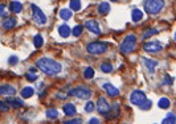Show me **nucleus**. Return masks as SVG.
Masks as SVG:
<instances>
[{
    "mask_svg": "<svg viewBox=\"0 0 176 124\" xmlns=\"http://www.w3.org/2000/svg\"><path fill=\"white\" fill-rule=\"evenodd\" d=\"M82 25H76L74 28H73V31H71V35L73 36H76V37H78V36H81V33H82Z\"/></svg>",
    "mask_w": 176,
    "mask_h": 124,
    "instance_id": "31",
    "label": "nucleus"
},
{
    "mask_svg": "<svg viewBox=\"0 0 176 124\" xmlns=\"http://www.w3.org/2000/svg\"><path fill=\"white\" fill-rule=\"evenodd\" d=\"M21 9H23V4L17 2V0H13V2L9 4V11L12 13H20Z\"/></svg>",
    "mask_w": 176,
    "mask_h": 124,
    "instance_id": "15",
    "label": "nucleus"
},
{
    "mask_svg": "<svg viewBox=\"0 0 176 124\" xmlns=\"http://www.w3.org/2000/svg\"><path fill=\"white\" fill-rule=\"evenodd\" d=\"M101 70H102V73H111L113 71V65L109 64V62H105V64L101 65Z\"/></svg>",
    "mask_w": 176,
    "mask_h": 124,
    "instance_id": "29",
    "label": "nucleus"
},
{
    "mask_svg": "<svg viewBox=\"0 0 176 124\" xmlns=\"http://www.w3.org/2000/svg\"><path fill=\"white\" fill-rule=\"evenodd\" d=\"M5 103H7V104H11L12 107H15V108H19V107H23V106H24V102H23V100H21V99H17V98H13V97L7 98Z\"/></svg>",
    "mask_w": 176,
    "mask_h": 124,
    "instance_id": "13",
    "label": "nucleus"
},
{
    "mask_svg": "<svg viewBox=\"0 0 176 124\" xmlns=\"http://www.w3.org/2000/svg\"><path fill=\"white\" fill-rule=\"evenodd\" d=\"M46 116L49 119H56L58 116V111L56 108H49V110H46Z\"/></svg>",
    "mask_w": 176,
    "mask_h": 124,
    "instance_id": "28",
    "label": "nucleus"
},
{
    "mask_svg": "<svg viewBox=\"0 0 176 124\" xmlns=\"http://www.w3.org/2000/svg\"><path fill=\"white\" fill-rule=\"evenodd\" d=\"M69 7H70V11H80L81 9V0H70Z\"/></svg>",
    "mask_w": 176,
    "mask_h": 124,
    "instance_id": "24",
    "label": "nucleus"
},
{
    "mask_svg": "<svg viewBox=\"0 0 176 124\" xmlns=\"http://www.w3.org/2000/svg\"><path fill=\"white\" fill-rule=\"evenodd\" d=\"M151 106H152V102H151V100H148V99H146L144 102H142V103L139 104V107H140L142 110H150Z\"/></svg>",
    "mask_w": 176,
    "mask_h": 124,
    "instance_id": "32",
    "label": "nucleus"
},
{
    "mask_svg": "<svg viewBox=\"0 0 176 124\" xmlns=\"http://www.w3.org/2000/svg\"><path fill=\"white\" fill-rule=\"evenodd\" d=\"M7 12V5L5 4H0V16H4Z\"/></svg>",
    "mask_w": 176,
    "mask_h": 124,
    "instance_id": "36",
    "label": "nucleus"
},
{
    "mask_svg": "<svg viewBox=\"0 0 176 124\" xmlns=\"http://www.w3.org/2000/svg\"><path fill=\"white\" fill-rule=\"evenodd\" d=\"M69 94L74 95V97L80 98V99H89L91 97V90L85 87V86H80V87H76L73 90H70Z\"/></svg>",
    "mask_w": 176,
    "mask_h": 124,
    "instance_id": "5",
    "label": "nucleus"
},
{
    "mask_svg": "<svg viewBox=\"0 0 176 124\" xmlns=\"http://www.w3.org/2000/svg\"><path fill=\"white\" fill-rule=\"evenodd\" d=\"M93 77H94V69L93 67H86L84 71V78L85 79H91Z\"/></svg>",
    "mask_w": 176,
    "mask_h": 124,
    "instance_id": "26",
    "label": "nucleus"
},
{
    "mask_svg": "<svg viewBox=\"0 0 176 124\" xmlns=\"http://www.w3.org/2000/svg\"><path fill=\"white\" fill-rule=\"evenodd\" d=\"M64 124H82V120L81 119H70V120L64 122Z\"/></svg>",
    "mask_w": 176,
    "mask_h": 124,
    "instance_id": "35",
    "label": "nucleus"
},
{
    "mask_svg": "<svg viewBox=\"0 0 176 124\" xmlns=\"http://www.w3.org/2000/svg\"><path fill=\"white\" fill-rule=\"evenodd\" d=\"M94 108H95V104L93 102H87L85 104V111L86 112H93V111H94Z\"/></svg>",
    "mask_w": 176,
    "mask_h": 124,
    "instance_id": "34",
    "label": "nucleus"
},
{
    "mask_svg": "<svg viewBox=\"0 0 176 124\" xmlns=\"http://www.w3.org/2000/svg\"><path fill=\"white\" fill-rule=\"evenodd\" d=\"M103 88L106 90V93L109 97H111V98H115V97H118L119 95V90L117 87H114L111 83H105L103 84Z\"/></svg>",
    "mask_w": 176,
    "mask_h": 124,
    "instance_id": "12",
    "label": "nucleus"
},
{
    "mask_svg": "<svg viewBox=\"0 0 176 124\" xmlns=\"http://www.w3.org/2000/svg\"><path fill=\"white\" fill-rule=\"evenodd\" d=\"M33 44H35V46L38 49V48H41L42 46V44H44V40H42V36L41 35H36L35 38H33Z\"/></svg>",
    "mask_w": 176,
    "mask_h": 124,
    "instance_id": "27",
    "label": "nucleus"
},
{
    "mask_svg": "<svg viewBox=\"0 0 176 124\" xmlns=\"http://www.w3.org/2000/svg\"><path fill=\"white\" fill-rule=\"evenodd\" d=\"M143 49L148 53H159L163 49V46H162V44L158 41H148L143 45Z\"/></svg>",
    "mask_w": 176,
    "mask_h": 124,
    "instance_id": "9",
    "label": "nucleus"
},
{
    "mask_svg": "<svg viewBox=\"0 0 176 124\" xmlns=\"http://www.w3.org/2000/svg\"><path fill=\"white\" fill-rule=\"evenodd\" d=\"M97 108H98V112H100V114L106 115L110 112V110H111V106L107 103V100L103 97H100L98 98V102H97Z\"/></svg>",
    "mask_w": 176,
    "mask_h": 124,
    "instance_id": "8",
    "label": "nucleus"
},
{
    "mask_svg": "<svg viewBox=\"0 0 176 124\" xmlns=\"http://www.w3.org/2000/svg\"><path fill=\"white\" fill-rule=\"evenodd\" d=\"M110 12V4L109 3H101L98 5V13L100 15H107Z\"/></svg>",
    "mask_w": 176,
    "mask_h": 124,
    "instance_id": "20",
    "label": "nucleus"
},
{
    "mask_svg": "<svg viewBox=\"0 0 176 124\" xmlns=\"http://www.w3.org/2000/svg\"><path fill=\"white\" fill-rule=\"evenodd\" d=\"M35 90L33 87H24L23 90H21V97L23 98H31L32 95H33Z\"/></svg>",
    "mask_w": 176,
    "mask_h": 124,
    "instance_id": "23",
    "label": "nucleus"
},
{
    "mask_svg": "<svg viewBox=\"0 0 176 124\" xmlns=\"http://www.w3.org/2000/svg\"><path fill=\"white\" fill-rule=\"evenodd\" d=\"M32 19H33L35 22L38 25H44L46 22V17H45V15H44V12L35 4L32 5Z\"/></svg>",
    "mask_w": 176,
    "mask_h": 124,
    "instance_id": "6",
    "label": "nucleus"
},
{
    "mask_svg": "<svg viewBox=\"0 0 176 124\" xmlns=\"http://www.w3.org/2000/svg\"><path fill=\"white\" fill-rule=\"evenodd\" d=\"M58 33H60V36H61V37L66 38V37L70 36L71 31H70V28H69L66 24H64V25H60V26H58Z\"/></svg>",
    "mask_w": 176,
    "mask_h": 124,
    "instance_id": "17",
    "label": "nucleus"
},
{
    "mask_svg": "<svg viewBox=\"0 0 176 124\" xmlns=\"http://www.w3.org/2000/svg\"><path fill=\"white\" fill-rule=\"evenodd\" d=\"M164 7V0H146L144 2V9L147 13L156 15L159 13Z\"/></svg>",
    "mask_w": 176,
    "mask_h": 124,
    "instance_id": "2",
    "label": "nucleus"
},
{
    "mask_svg": "<svg viewBox=\"0 0 176 124\" xmlns=\"http://www.w3.org/2000/svg\"><path fill=\"white\" fill-rule=\"evenodd\" d=\"M89 124H101L100 120L97 119V117H91V119L89 120Z\"/></svg>",
    "mask_w": 176,
    "mask_h": 124,
    "instance_id": "39",
    "label": "nucleus"
},
{
    "mask_svg": "<svg viewBox=\"0 0 176 124\" xmlns=\"http://www.w3.org/2000/svg\"><path fill=\"white\" fill-rule=\"evenodd\" d=\"M71 16H73V12H71L70 9H68V8H62V9H60V17H61L62 20L68 21V20H70Z\"/></svg>",
    "mask_w": 176,
    "mask_h": 124,
    "instance_id": "18",
    "label": "nucleus"
},
{
    "mask_svg": "<svg viewBox=\"0 0 176 124\" xmlns=\"http://www.w3.org/2000/svg\"><path fill=\"white\" fill-rule=\"evenodd\" d=\"M162 124H176V116L172 114V112H169L166 119H163Z\"/></svg>",
    "mask_w": 176,
    "mask_h": 124,
    "instance_id": "25",
    "label": "nucleus"
},
{
    "mask_svg": "<svg viewBox=\"0 0 176 124\" xmlns=\"http://www.w3.org/2000/svg\"><path fill=\"white\" fill-rule=\"evenodd\" d=\"M19 62V58L16 57V55H12V57H9V65H16Z\"/></svg>",
    "mask_w": 176,
    "mask_h": 124,
    "instance_id": "37",
    "label": "nucleus"
},
{
    "mask_svg": "<svg viewBox=\"0 0 176 124\" xmlns=\"http://www.w3.org/2000/svg\"><path fill=\"white\" fill-rule=\"evenodd\" d=\"M159 31L158 29H155V28H151V29H148L144 35H143V40H147L148 37H151V36H154V35H156Z\"/></svg>",
    "mask_w": 176,
    "mask_h": 124,
    "instance_id": "30",
    "label": "nucleus"
},
{
    "mask_svg": "<svg viewBox=\"0 0 176 124\" xmlns=\"http://www.w3.org/2000/svg\"><path fill=\"white\" fill-rule=\"evenodd\" d=\"M143 62H144V65L148 67V70L151 73L154 71V69L158 66V62L156 61H152V60H148V58H143Z\"/></svg>",
    "mask_w": 176,
    "mask_h": 124,
    "instance_id": "22",
    "label": "nucleus"
},
{
    "mask_svg": "<svg viewBox=\"0 0 176 124\" xmlns=\"http://www.w3.org/2000/svg\"><path fill=\"white\" fill-rule=\"evenodd\" d=\"M36 66L42 73H45L46 75H56L62 70V66L60 62L54 61L52 58H48V57H42L40 60H37Z\"/></svg>",
    "mask_w": 176,
    "mask_h": 124,
    "instance_id": "1",
    "label": "nucleus"
},
{
    "mask_svg": "<svg viewBox=\"0 0 176 124\" xmlns=\"http://www.w3.org/2000/svg\"><path fill=\"white\" fill-rule=\"evenodd\" d=\"M131 17H133V21L134 22H138L143 17V12H142L140 9H138V8H134L133 12H131Z\"/></svg>",
    "mask_w": 176,
    "mask_h": 124,
    "instance_id": "19",
    "label": "nucleus"
},
{
    "mask_svg": "<svg viewBox=\"0 0 176 124\" xmlns=\"http://www.w3.org/2000/svg\"><path fill=\"white\" fill-rule=\"evenodd\" d=\"M62 110H64V114L68 115V116H73V115H76V112H77L76 106H74L73 103H66V104H64Z\"/></svg>",
    "mask_w": 176,
    "mask_h": 124,
    "instance_id": "14",
    "label": "nucleus"
},
{
    "mask_svg": "<svg viewBox=\"0 0 176 124\" xmlns=\"http://www.w3.org/2000/svg\"><path fill=\"white\" fill-rule=\"evenodd\" d=\"M146 99H147L146 94L143 91H140V90H135V91H133L130 95V102L135 106H139L142 102H144Z\"/></svg>",
    "mask_w": 176,
    "mask_h": 124,
    "instance_id": "7",
    "label": "nucleus"
},
{
    "mask_svg": "<svg viewBox=\"0 0 176 124\" xmlns=\"http://www.w3.org/2000/svg\"><path fill=\"white\" fill-rule=\"evenodd\" d=\"M85 26L89 29L91 33H94V35H101V29H100V25H98V22L95 20H87L85 22Z\"/></svg>",
    "mask_w": 176,
    "mask_h": 124,
    "instance_id": "10",
    "label": "nucleus"
},
{
    "mask_svg": "<svg viewBox=\"0 0 176 124\" xmlns=\"http://www.w3.org/2000/svg\"><path fill=\"white\" fill-rule=\"evenodd\" d=\"M136 46V36L135 35H127L123 42L120 44V53L129 54L131 53Z\"/></svg>",
    "mask_w": 176,
    "mask_h": 124,
    "instance_id": "3",
    "label": "nucleus"
},
{
    "mask_svg": "<svg viewBox=\"0 0 176 124\" xmlns=\"http://www.w3.org/2000/svg\"><path fill=\"white\" fill-rule=\"evenodd\" d=\"M110 2H118V0H110Z\"/></svg>",
    "mask_w": 176,
    "mask_h": 124,
    "instance_id": "40",
    "label": "nucleus"
},
{
    "mask_svg": "<svg viewBox=\"0 0 176 124\" xmlns=\"http://www.w3.org/2000/svg\"><path fill=\"white\" fill-rule=\"evenodd\" d=\"M2 26L4 28V29H7V31L12 29V28H15V26H16V19H13V17L5 19V20L2 22Z\"/></svg>",
    "mask_w": 176,
    "mask_h": 124,
    "instance_id": "16",
    "label": "nucleus"
},
{
    "mask_svg": "<svg viewBox=\"0 0 176 124\" xmlns=\"http://www.w3.org/2000/svg\"><path fill=\"white\" fill-rule=\"evenodd\" d=\"M25 77H27V79L31 81V82H33V81L37 79V74H36V73H33V70H31V71L27 73Z\"/></svg>",
    "mask_w": 176,
    "mask_h": 124,
    "instance_id": "33",
    "label": "nucleus"
},
{
    "mask_svg": "<svg viewBox=\"0 0 176 124\" xmlns=\"http://www.w3.org/2000/svg\"><path fill=\"white\" fill-rule=\"evenodd\" d=\"M107 44L105 42H90V44H87V46H86V52L87 53H90V54H102V53H106L107 52Z\"/></svg>",
    "mask_w": 176,
    "mask_h": 124,
    "instance_id": "4",
    "label": "nucleus"
},
{
    "mask_svg": "<svg viewBox=\"0 0 176 124\" xmlns=\"http://www.w3.org/2000/svg\"><path fill=\"white\" fill-rule=\"evenodd\" d=\"M0 111H8V106H7V103L2 102V100H0Z\"/></svg>",
    "mask_w": 176,
    "mask_h": 124,
    "instance_id": "38",
    "label": "nucleus"
},
{
    "mask_svg": "<svg viewBox=\"0 0 176 124\" xmlns=\"http://www.w3.org/2000/svg\"><path fill=\"white\" fill-rule=\"evenodd\" d=\"M158 106H159V108H163V110L169 108V106H171V100H169L168 98H160L159 99V102H158Z\"/></svg>",
    "mask_w": 176,
    "mask_h": 124,
    "instance_id": "21",
    "label": "nucleus"
},
{
    "mask_svg": "<svg viewBox=\"0 0 176 124\" xmlns=\"http://www.w3.org/2000/svg\"><path fill=\"white\" fill-rule=\"evenodd\" d=\"M13 94H16V88L11 84H3L0 86V95H5V97H12Z\"/></svg>",
    "mask_w": 176,
    "mask_h": 124,
    "instance_id": "11",
    "label": "nucleus"
}]
</instances>
